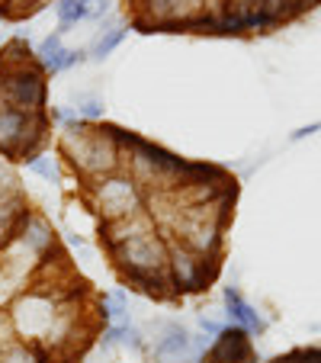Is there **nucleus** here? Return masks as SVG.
Masks as SVG:
<instances>
[{
    "label": "nucleus",
    "instance_id": "f257e3e1",
    "mask_svg": "<svg viewBox=\"0 0 321 363\" xmlns=\"http://www.w3.org/2000/svg\"><path fill=\"white\" fill-rule=\"evenodd\" d=\"M58 158L74 171L81 184L123 171L116 125L113 123H71L58 132Z\"/></svg>",
    "mask_w": 321,
    "mask_h": 363
},
{
    "label": "nucleus",
    "instance_id": "f03ea898",
    "mask_svg": "<svg viewBox=\"0 0 321 363\" xmlns=\"http://www.w3.org/2000/svg\"><path fill=\"white\" fill-rule=\"evenodd\" d=\"M84 203L100 219V225H110L145 213V190L125 171H116L84 184Z\"/></svg>",
    "mask_w": 321,
    "mask_h": 363
},
{
    "label": "nucleus",
    "instance_id": "7ed1b4c3",
    "mask_svg": "<svg viewBox=\"0 0 321 363\" xmlns=\"http://www.w3.org/2000/svg\"><path fill=\"white\" fill-rule=\"evenodd\" d=\"M167 254H171L167 235L161 232V228H145V232H135L132 238H125V241H119L116 247H110L106 257L113 261L119 280L129 286V283L138 280V277L164 274Z\"/></svg>",
    "mask_w": 321,
    "mask_h": 363
},
{
    "label": "nucleus",
    "instance_id": "20e7f679",
    "mask_svg": "<svg viewBox=\"0 0 321 363\" xmlns=\"http://www.w3.org/2000/svg\"><path fill=\"white\" fill-rule=\"evenodd\" d=\"M0 106L20 113H48V77L39 62L0 65Z\"/></svg>",
    "mask_w": 321,
    "mask_h": 363
},
{
    "label": "nucleus",
    "instance_id": "39448f33",
    "mask_svg": "<svg viewBox=\"0 0 321 363\" xmlns=\"http://www.w3.org/2000/svg\"><path fill=\"white\" fill-rule=\"evenodd\" d=\"M171 254H167V277L174 283V293L177 296H196L205 293L212 283L219 280L222 274V257H203V254H193L190 247L177 245L174 238H167Z\"/></svg>",
    "mask_w": 321,
    "mask_h": 363
},
{
    "label": "nucleus",
    "instance_id": "423d86ee",
    "mask_svg": "<svg viewBox=\"0 0 321 363\" xmlns=\"http://www.w3.org/2000/svg\"><path fill=\"white\" fill-rule=\"evenodd\" d=\"M151 363H196L193 354V331L180 322H157L154 335L148 337Z\"/></svg>",
    "mask_w": 321,
    "mask_h": 363
},
{
    "label": "nucleus",
    "instance_id": "0eeeda50",
    "mask_svg": "<svg viewBox=\"0 0 321 363\" xmlns=\"http://www.w3.org/2000/svg\"><path fill=\"white\" fill-rule=\"evenodd\" d=\"M199 363H257V350H254V341L247 331L225 325L222 335L212 337V344L199 357Z\"/></svg>",
    "mask_w": 321,
    "mask_h": 363
},
{
    "label": "nucleus",
    "instance_id": "6e6552de",
    "mask_svg": "<svg viewBox=\"0 0 321 363\" xmlns=\"http://www.w3.org/2000/svg\"><path fill=\"white\" fill-rule=\"evenodd\" d=\"M13 241H20V245L26 247L29 254H35L39 261H45L48 254L62 247V235L55 232V225H52L45 216L35 213V209H29L26 213V219H23L20 232L13 235Z\"/></svg>",
    "mask_w": 321,
    "mask_h": 363
},
{
    "label": "nucleus",
    "instance_id": "1a4fd4ad",
    "mask_svg": "<svg viewBox=\"0 0 321 363\" xmlns=\"http://www.w3.org/2000/svg\"><path fill=\"white\" fill-rule=\"evenodd\" d=\"M33 209V206L26 203V196H23L20 186H13V190H0V251L10 245V238H13L16 232H20L23 219H26V213Z\"/></svg>",
    "mask_w": 321,
    "mask_h": 363
},
{
    "label": "nucleus",
    "instance_id": "9d476101",
    "mask_svg": "<svg viewBox=\"0 0 321 363\" xmlns=\"http://www.w3.org/2000/svg\"><path fill=\"white\" fill-rule=\"evenodd\" d=\"M225 308H228V322L235 325V328L247 331V335H260V331L266 328V322L260 318V312H254V306L244 299V296L238 293L235 286H225Z\"/></svg>",
    "mask_w": 321,
    "mask_h": 363
},
{
    "label": "nucleus",
    "instance_id": "9b49d317",
    "mask_svg": "<svg viewBox=\"0 0 321 363\" xmlns=\"http://www.w3.org/2000/svg\"><path fill=\"white\" fill-rule=\"evenodd\" d=\"M0 363H55V360L39 344L26 341L20 335H10L0 341Z\"/></svg>",
    "mask_w": 321,
    "mask_h": 363
},
{
    "label": "nucleus",
    "instance_id": "f8f14e48",
    "mask_svg": "<svg viewBox=\"0 0 321 363\" xmlns=\"http://www.w3.org/2000/svg\"><path fill=\"white\" fill-rule=\"evenodd\" d=\"M96 308H100L103 325H129V293L125 289H113V293H103L96 299Z\"/></svg>",
    "mask_w": 321,
    "mask_h": 363
},
{
    "label": "nucleus",
    "instance_id": "ddd939ff",
    "mask_svg": "<svg viewBox=\"0 0 321 363\" xmlns=\"http://www.w3.org/2000/svg\"><path fill=\"white\" fill-rule=\"evenodd\" d=\"M84 62H87V52H77V48H64V45H62L55 55L42 58L39 68L45 71V77H52V74H62V71L77 68V65H84Z\"/></svg>",
    "mask_w": 321,
    "mask_h": 363
},
{
    "label": "nucleus",
    "instance_id": "4468645a",
    "mask_svg": "<svg viewBox=\"0 0 321 363\" xmlns=\"http://www.w3.org/2000/svg\"><path fill=\"white\" fill-rule=\"evenodd\" d=\"M125 35H129V26H106V29H100V35L94 39V45H90V52H87V58H94V62L106 58L110 52H116V48L123 45Z\"/></svg>",
    "mask_w": 321,
    "mask_h": 363
},
{
    "label": "nucleus",
    "instance_id": "2eb2a0df",
    "mask_svg": "<svg viewBox=\"0 0 321 363\" xmlns=\"http://www.w3.org/2000/svg\"><path fill=\"white\" fill-rule=\"evenodd\" d=\"M55 16L62 33H68V26L90 20V0H55Z\"/></svg>",
    "mask_w": 321,
    "mask_h": 363
},
{
    "label": "nucleus",
    "instance_id": "dca6fc26",
    "mask_svg": "<svg viewBox=\"0 0 321 363\" xmlns=\"http://www.w3.org/2000/svg\"><path fill=\"white\" fill-rule=\"evenodd\" d=\"M58 161L62 158H55V155H48V151H42V155H35V158H29L26 161V167H29V174H35V177H42V180H58L62 177V167H58Z\"/></svg>",
    "mask_w": 321,
    "mask_h": 363
},
{
    "label": "nucleus",
    "instance_id": "f3484780",
    "mask_svg": "<svg viewBox=\"0 0 321 363\" xmlns=\"http://www.w3.org/2000/svg\"><path fill=\"white\" fill-rule=\"evenodd\" d=\"M74 113L81 123H103V116H106V106H103V100H96V96H74Z\"/></svg>",
    "mask_w": 321,
    "mask_h": 363
},
{
    "label": "nucleus",
    "instance_id": "a211bd4d",
    "mask_svg": "<svg viewBox=\"0 0 321 363\" xmlns=\"http://www.w3.org/2000/svg\"><path fill=\"white\" fill-rule=\"evenodd\" d=\"M270 363H321V347H295L289 354L274 357Z\"/></svg>",
    "mask_w": 321,
    "mask_h": 363
},
{
    "label": "nucleus",
    "instance_id": "6ab92c4d",
    "mask_svg": "<svg viewBox=\"0 0 321 363\" xmlns=\"http://www.w3.org/2000/svg\"><path fill=\"white\" fill-rule=\"evenodd\" d=\"M222 328L225 325H219L215 318H209V315H199V331H203L205 337H215V335H222Z\"/></svg>",
    "mask_w": 321,
    "mask_h": 363
},
{
    "label": "nucleus",
    "instance_id": "aec40b11",
    "mask_svg": "<svg viewBox=\"0 0 321 363\" xmlns=\"http://www.w3.org/2000/svg\"><path fill=\"white\" fill-rule=\"evenodd\" d=\"M110 13V0H90V20H103Z\"/></svg>",
    "mask_w": 321,
    "mask_h": 363
},
{
    "label": "nucleus",
    "instance_id": "412c9836",
    "mask_svg": "<svg viewBox=\"0 0 321 363\" xmlns=\"http://www.w3.org/2000/svg\"><path fill=\"white\" fill-rule=\"evenodd\" d=\"M13 335V325H10V315H7V308H0V341L4 337Z\"/></svg>",
    "mask_w": 321,
    "mask_h": 363
},
{
    "label": "nucleus",
    "instance_id": "4be33fe9",
    "mask_svg": "<svg viewBox=\"0 0 321 363\" xmlns=\"http://www.w3.org/2000/svg\"><path fill=\"white\" fill-rule=\"evenodd\" d=\"M7 7H10V0H0V13H7Z\"/></svg>",
    "mask_w": 321,
    "mask_h": 363
}]
</instances>
